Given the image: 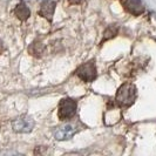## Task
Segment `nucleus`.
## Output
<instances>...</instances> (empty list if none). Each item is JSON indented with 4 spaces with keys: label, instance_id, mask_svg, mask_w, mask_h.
<instances>
[{
    "label": "nucleus",
    "instance_id": "nucleus-1",
    "mask_svg": "<svg viewBox=\"0 0 156 156\" xmlns=\"http://www.w3.org/2000/svg\"><path fill=\"white\" fill-rule=\"evenodd\" d=\"M137 96L136 87L132 83H123L117 89L115 101L119 107H130Z\"/></svg>",
    "mask_w": 156,
    "mask_h": 156
},
{
    "label": "nucleus",
    "instance_id": "nucleus-2",
    "mask_svg": "<svg viewBox=\"0 0 156 156\" xmlns=\"http://www.w3.org/2000/svg\"><path fill=\"white\" fill-rule=\"evenodd\" d=\"M78 109V102L70 98L62 99L59 103V108H58V116L61 121L65 120H69L75 115Z\"/></svg>",
    "mask_w": 156,
    "mask_h": 156
},
{
    "label": "nucleus",
    "instance_id": "nucleus-3",
    "mask_svg": "<svg viewBox=\"0 0 156 156\" xmlns=\"http://www.w3.org/2000/svg\"><path fill=\"white\" fill-rule=\"evenodd\" d=\"M76 75L85 82H92L98 76V70L94 60L87 61L76 69Z\"/></svg>",
    "mask_w": 156,
    "mask_h": 156
},
{
    "label": "nucleus",
    "instance_id": "nucleus-4",
    "mask_svg": "<svg viewBox=\"0 0 156 156\" xmlns=\"http://www.w3.org/2000/svg\"><path fill=\"white\" fill-rule=\"evenodd\" d=\"M34 125H35L34 120L27 115L16 117V120L12 121V128L16 133H30L34 128Z\"/></svg>",
    "mask_w": 156,
    "mask_h": 156
},
{
    "label": "nucleus",
    "instance_id": "nucleus-5",
    "mask_svg": "<svg viewBox=\"0 0 156 156\" xmlns=\"http://www.w3.org/2000/svg\"><path fill=\"white\" fill-rule=\"evenodd\" d=\"M122 7L133 16H140L144 12V6L140 0H120Z\"/></svg>",
    "mask_w": 156,
    "mask_h": 156
},
{
    "label": "nucleus",
    "instance_id": "nucleus-6",
    "mask_svg": "<svg viewBox=\"0 0 156 156\" xmlns=\"http://www.w3.org/2000/svg\"><path fill=\"white\" fill-rule=\"evenodd\" d=\"M78 133V128L73 125H65L62 127H59L55 130V139L59 141H66L72 139L75 134Z\"/></svg>",
    "mask_w": 156,
    "mask_h": 156
},
{
    "label": "nucleus",
    "instance_id": "nucleus-7",
    "mask_svg": "<svg viewBox=\"0 0 156 156\" xmlns=\"http://www.w3.org/2000/svg\"><path fill=\"white\" fill-rule=\"evenodd\" d=\"M55 1H52V0H45L41 6H40L39 9V16L45 18L46 20H48L49 23H52L53 20V16H54V12H55Z\"/></svg>",
    "mask_w": 156,
    "mask_h": 156
},
{
    "label": "nucleus",
    "instance_id": "nucleus-8",
    "mask_svg": "<svg viewBox=\"0 0 156 156\" xmlns=\"http://www.w3.org/2000/svg\"><path fill=\"white\" fill-rule=\"evenodd\" d=\"M14 14H16V16L19 20L25 21V20H27L30 18L31 11H30V8L27 7V5L25 2H20V4L16 5V9H14Z\"/></svg>",
    "mask_w": 156,
    "mask_h": 156
},
{
    "label": "nucleus",
    "instance_id": "nucleus-9",
    "mask_svg": "<svg viewBox=\"0 0 156 156\" xmlns=\"http://www.w3.org/2000/svg\"><path fill=\"white\" fill-rule=\"evenodd\" d=\"M30 53L32 55H35V56H40V54L44 52V47L40 42H33L30 48H28Z\"/></svg>",
    "mask_w": 156,
    "mask_h": 156
},
{
    "label": "nucleus",
    "instance_id": "nucleus-10",
    "mask_svg": "<svg viewBox=\"0 0 156 156\" xmlns=\"http://www.w3.org/2000/svg\"><path fill=\"white\" fill-rule=\"evenodd\" d=\"M117 32H119V28H117L116 26H110L109 28H107V30L105 31V37H103V39H102L101 42H105L106 40L114 38L117 34Z\"/></svg>",
    "mask_w": 156,
    "mask_h": 156
},
{
    "label": "nucleus",
    "instance_id": "nucleus-11",
    "mask_svg": "<svg viewBox=\"0 0 156 156\" xmlns=\"http://www.w3.org/2000/svg\"><path fill=\"white\" fill-rule=\"evenodd\" d=\"M69 1V4H72V5H80L83 0H68Z\"/></svg>",
    "mask_w": 156,
    "mask_h": 156
}]
</instances>
